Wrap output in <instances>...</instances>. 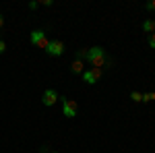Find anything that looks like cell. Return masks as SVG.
<instances>
[{
  "instance_id": "obj_1",
  "label": "cell",
  "mask_w": 155,
  "mask_h": 153,
  "mask_svg": "<svg viewBox=\"0 0 155 153\" xmlns=\"http://www.w3.org/2000/svg\"><path fill=\"white\" fill-rule=\"evenodd\" d=\"M107 56L106 54V50L104 48H99V46H93V48H89L87 50V56H85V60H89L95 68H104L106 66V62H107Z\"/></svg>"
},
{
  "instance_id": "obj_2",
  "label": "cell",
  "mask_w": 155,
  "mask_h": 153,
  "mask_svg": "<svg viewBox=\"0 0 155 153\" xmlns=\"http://www.w3.org/2000/svg\"><path fill=\"white\" fill-rule=\"evenodd\" d=\"M29 42H31L33 46H39L41 50H46V48H48V44H50L44 29H35V31H31V35H29Z\"/></svg>"
},
{
  "instance_id": "obj_3",
  "label": "cell",
  "mask_w": 155,
  "mask_h": 153,
  "mask_svg": "<svg viewBox=\"0 0 155 153\" xmlns=\"http://www.w3.org/2000/svg\"><path fill=\"white\" fill-rule=\"evenodd\" d=\"M62 99V114L66 118H74L79 112V104L74 99H66V97H60Z\"/></svg>"
},
{
  "instance_id": "obj_4",
  "label": "cell",
  "mask_w": 155,
  "mask_h": 153,
  "mask_svg": "<svg viewBox=\"0 0 155 153\" xmlns=\"http://www.w3.org/2000/svg\"><path fill=\"white\" fill-rule=\"evenodd\" d=\"M101 75H104V68H95V66H91L89 71H83V79L87 85H95L99 79H101Z\"/></svg>"
},
{
  "instance_id": "obj_5",
  "label": "cell",
  "mask_w": 155,
  "mask_h": 153,
  "mask_svg": "<svg viewBox=\"0 0 155 153\" xmlns=\"http://www.w3.org/2000/svg\"><path fill=\"white\" fill-rule=\"evenodd\" d=\"M46 54L54 56V58L62 56V54H64V44H62V39H52L48 44V48H46Z\"/></svg>"
},
{
  "instance_id": "obj_6",
  "label": "cell",
  "mask_w": 155,
  "mask_h": 153,
  "mask_svg": "<svg viewBox=\"0 0 155 153\" xmlns=\"http://www.w3.org/2000/svg\"><path fill=\"white\" fill-rule=\"evenodd\" d=\"M58 99H60V95H58V91H56V89H46V91L41 93V104H44L46 108L54 106Z\"/></svg>"
},
{
  "instance_id": "obj_7",
  "label": "cell",
  "mask_w": 155,
  "mask_h": 153,
  "mask_svg": "<svg viewBox=\"0 0 155 153\" xmlns=\"http://www.w3.org/2000/svg\"><path fill=\"white\" fill-rule=\"evenodd\" d=\"M71 71L74 72V75H83V60H72Z\"/></svg>"
},
{
  "instance_id": "obj_8",
  "label": "cell",
  "mask_w": 155,
  "mask_h": 153,
  "mask_svg": "<svg viewBox=\"0 0 155 153\" xmlns=\"http://www.w3.org/2000/svg\"><path fill=\"white\" fill-rule=\"evenodd\" d=\"M143 29L147 31V33H149V35H151V33H155V21H151V19H147V21L143 23Z\"/></svg>"
},
{
  "instance_id": "obj_9",
  "label": "cell",
  "mask_w": 155,
  "mask_h": 153,
  "mask_svg": "<svg viewBox=\"0 0 155 153\" xmlns=\"http://www.w3.org/2000/svg\"><path fill=\"white\" fill-rule=\"evenodd\" d=\"M130 99L139 104V101H143V93H141V91H132V93H130Z\"/></svg>"
},
{
  "instance_id": "obj_10",
  "label": "cell",
  "mask_w": 155,
  "mask_h": 153,
  "mask_svg": "<svg viewBox=\"0 0 155 153\" xmlns=\"http://www.w3.org/2000/svg\"><path fill=\"white\" fill-rule=\"evenodd\" d=\"M143 101H155V91H149V93H143Z\"/></svg>"
},
{
  "instance_id": "obj_11",
  "label": "cell",
  "mask_w": 155,
  "mask_h": 153,
  "mask_svg": "<svg viewBox=\"0 0 155 153\" xmlns=\"http://www.w3.org/2000/svg\"><path fill=\"white\" fill-rule=\"evenodd\" d=\"M85 56H87V50H79L77 56H74V60H85Z\"/></svg>"
},
{
  "instance_id": "obj_12",
  "label": "cell",
  "mask_w": 155,
  "mask_h": 153,
  "mask_svg": "<svg viewBox=\"0 0 155 153\" xmlns=\"http://www.w3.org/2000/svg\"><path fill=\"white\" fill-rule=\"evenodd\" d=\"M145 8H147V11H155V0L147 2V4H145Z\"/></svg>"
},
{
  "instance_id": "obj_13",
  "label": "cell",
  "mask_w": 155,
  "mask_h": 153,
  "mask_svg": "<svg viewBox=\"0 0 155 153\" xmlns=\"http://www.w3.org/2000/svg\"><path fill=\"white\" fill-rule=\"evenodd\" d=\"M149 48H153V50H155V33L149 35Z\"/></svg>"
},
{
  "instance_id": "obj_14",
  "label": "cell",
  "mask_w": 155,
  "mask_h": 153,
  "mask_svg": "<svg viewBox=\"0 0 155 153\" xmlns=\"http://www.w3.org/2000/svg\"><path fill=\"white\" fill-rule=\"evenodd\" d=\"M37 6H39V2H29V8H31V11H35Z\"/></svg>"
},
{
  "instance_id": "obj_15",
  "label": "cell",
  "mask_w": 155,
  "mask_h": 153,
  "mask_svg": "<svg viewBox=\"0 0 155 153\" xmlns=\"http://www.w3.org/2000/svg\"><path fill=\"white\" fill-rule=\"evenodd\" d=\"M2 52H6V44H4V42L0 39V54H2Z\"/></svg>"
},
{
  "instance_id": "obj_16",
  "label": "cell",
  "mask_w": 155,
  "mask_h": 153,
  "mask_svg": "<svg viewBox=\"0 0 155 153\" xmlns=\"http://www.w3.org/2000/svg\"><path fill=\"white\" fill-rule=\"evenodd\" d=\"M2 25H4V17L0 15V29H2Z\"/></svg>"
},
{
  "instance_id": "obj_17",
  "label": "cell",
  "mask_w": 155,
  "mask_h": 153,
  "mask_svg": "<svg viewBox=\"0 0 155 153\" xmlns=\"http://www.w3.org/2000/svg\"><path fill=\"white\" fill-rule=\"evenodd\" d=\"M50 153H56V151H50Z\"/></svg>"
}]
</instances>
